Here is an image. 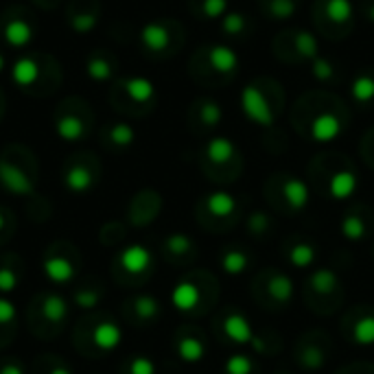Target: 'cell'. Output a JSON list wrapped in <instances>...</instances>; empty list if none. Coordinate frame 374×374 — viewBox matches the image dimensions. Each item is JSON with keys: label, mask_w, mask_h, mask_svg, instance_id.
I'll return each instance as SVG.
<instances>
[{"label": "cell", "mask_w": 374, "mask_h": 374, "mask_svg": "<svg viewBox=\"0 0 374 374\" xmlns=\"http://www.w3.org/2000/svg\"><path fill=\"white\" fill-rule=\"evenodd\" d=\"M252 368V361L245 355H233L225 361V374H250Z\"/></svg>", "instance_id": "74e56055"}, {"label": "cell", "mask_w": 374, "mask_h": 374, "mask_svg": "<svg viewBox=\"0 0 374 374\" xmlns=\"http://www.w3.org/2000/svg\"><path fill=\"white\" fill-rule=\"evenodd\" d=\"M68 22L73 26V31L77 33H90L92 28L99 22V5L97 0H75L70 14H68Z\"/></svg>", "instance_id": "ba28073f"}, {"label": "cell", "mask_w": 374, "mask_h": 374, "mask_svg": "<svg viewBox=\"0 0 374 374\" xmlns=\"http://www.w3.org/2000/svg\"><path fill=\"white\" fill-rule=\"evenodd\" d=\"M206 208L215 217H230L237 208V201H235L233 195L225 193V191H215L206 197Z\"/></svg>", "instance_id": "44dd1931"}, {"label": "cell", "mask_w": 374, "mask_h": 374, "mask_svg": "<svg viewBox=\"0 0 374 374\" xmlns=\"http://www.w3.org/2000/svg\"><path fill=\"white\" fill-rule=\"evenodd\" d=\"M171 302L178 311H193L197 304H199V289L197 284L188 282V280H182L176 284V289L171 292Z\"/></svg>", "instance_id": "2e32d148"}, {"label": "cell", "mask_w": 374, "mask_h": 374, "mask_svg": "<svg viewBox=\"0 0 374 374\" xmlns=\"http://www.w3.org/2000/svg\"><path fill=\"white\" fill-rule=\"evenodd\" d=\"M11 77L20 90L42 97L57 88V83H60V68H57L55 60H50L46 55L24 53L16 60Z\"/></svg>", "instance_id": "6da1fadb"}, {"label": "cell", "mask_w": 374, "mask_h": 374, "mask_svg": "<svg viewBox=\"0 0 374 374\" xmlns=\"http://www.w3.org/2000/svg\"><path fill=\"white\" fill-rule=\"evenodd\" d=\"M210 60H213V66L223 70V73L237 68V55L225 46H215L210 50Z\"/></svg>", "instance_id": "1f68e13d"}, {"label": "cell", "mask_w": 374, "mask_h": 374, "mask_svg": "<svg viewBox=\"0 0 374 374\" xmlns=\"http://www.w3.org/2000/svg\"><path fill=\"white\" fill-rule=\"evenodd\" d=\"M315 261V247L311 243H296L292 250H289V263L298 269H306L311 267Z\"/></svg>", "instance_id": "83f0119b"}, {"label": "cell", "mask_w": 374, "mask_h": 374, "mask_svg": "<svg viewBox=\"0 0 374 374\" xmlns=\"http://www.w3.org/2000/svg\"><path fill=\"white\" fill-rule=\"evenodd\" d=\"M178 355L186 363H197V361L204 359L206 346H204V341H201L199 337H182L178 341Z\"/></svg>", "instance_id": "d4e9b609"}, {"label": "cell", "mask_w": 374, "mask_h": 374, "mask_svg": "<svg viewBox=\"0 0 374 374\" xmlns=\"http://www.w3.org/2000/svg\"><path fill=\"white\" fill-rule=\"evenodd\" d=\"M117 90L123 92L132 103L136 105H149L156 97V88L154 83L145 77H129V79H123L119 81Z\"/></svg>", "instance_id": "8fae6325"}, {"label": "cell", "mask_w": 374, "mask_h": 374, "mask_svg": "<svg viewBox=\"0 0 374 374\" xmlns=\"http://www.w3.org/2000/svg\"><path fill=\"white\" fill-rule=\"evenodd\" d=\"M20 284V263L14 258H5L0 263V294H11Z\"/></svg>", "instance_id": "cb8c5ba5"}, {"label": "cell", "mask_w": 374, "mask_h": 374, "mask_svg": "<svg viewBox=\"0 0 374 374\" xmlns=\"http://www.w3.org/2000/svg\"><path fill=\"white\" fill-rule=\"evenodd\" d=\"M85 75H88L92 81H109L114 75V62L112 57L103 50H97L88 57V62H85Z\"/></svg>", "instance_id": "9a60e30c"}, {"label": "cell", "mask_w": 374, "mask_h": 374, "mask_svg": "<svg viewBox=\"0 0 374 374\" xmlns=\"http://www.w3.org/2000/svg\"><path fill=\"white\" fill-rule=\"evenodd\" d=\"M365 233H368L365 221L359 215H348L341 221V235L348 241H361L365 237Z\"/></svg>", "instance_id": "4dcf8cb0"}, {"label": "cell", "mask_w": 374, "mask_h": 374, "mask_svg": "<svg viewBox=\"0 0 374 374\" xmlns=\"http://www.w3.org/2000/svg\"><path fill=\"white\" fill-rule=\"evenodd\" d=\"M3 107H5V99H3V95H0V117H3Z\"/></svg>", "instance_id": "db71d44e"}, {"label": "cell", "mask_w": 374, "mask_h": 374, "mask_svg": "<svg viewBox=\"0 0 374 374\" xmlns=\"http://www.w3.org/2000/svg\"><path fill=\"white\" fill-rule=\"evenodd\" d=\"M282 195L287 199V204H289L294 210H302L309 204V186L298 178H289L284 182Z\"/></svg>", "instance_id": "d6986e66"}, {"label": "cell", "mask_w": 374, "mask_h": 374, "mask_svg": "<svg viewBox=\"0 0 374 374\" xmlns=\"http://www.w3.org/2000/svg\"><path fill=\"white\" fill-rule=\"evenodd\" d=\"M247 263H250L247 254H243V252H239V250H230V252H225L223 258H221V267H223V272L230 274V276L243 274V272L247 269Z\"/></svg>", "instance_id": "4316f807"}, {"label": "cell", "mask_w": 374, "mask_h": 374, "mask_svg": "<svg viewBox=\"0 0 374 374\" xmlns=\"http://www.w3.org/2000/svg\"><path fill=\"white\" fill-rule=\"evenodd\" d=\"M3 68H5V57H3V53H0V73H3Z\"/></svg>", "instance_id": "f5cc1de1"}, {"label": "cell", "mask_w": 374, "mask_h": 374, "mask_svg": "<svg viewBox=\"0 0 374 374\" xmlns=\"http://www.w3.org/2000/svg\"><path fill=\"white\" fill-rule=\"evenodd\" d=\"M243 109L247 114V119L258 123V125H272V112H269V105L265 103V97L258 92L256 88H245L243 92Z\"/></svg>", "instance_id": "7c38bea8"}, {"label": "cell", "mask_w": 374, "mask_h": 374, "mask_svg": "<svg viewBox=\"0 0 374 374\" xmlns=\"http://www.w3.org/2000/svg\"><path fill=\"white\" fill-rule=\"evenodd\" d=\"M0 374H24V365L16 359H5L0 363Z\"/></svg>", "instance_id": "c3c4849f"}, {"label": "cell", "mask_w": 374, "mask_h": 374, "mask_svg": "<svg viewBox=\"0 0 374 374\" xmlns=\"http://www.w3.org/2000/svg\"><path fill=\"white\" fill-rule=\"evenodd\" d=\"M311 287L318 294H331L335 287H337V274L328 267L322 269H315L311 276Z\"/></svg>", "instance_id": "f546056e"}, {"label": "cell", "mask_w": 374, "mask_h": 374, "mask_svg": "<svg viewBox=\"0 0 374 374\" xmlns=\"http://www.w3.org/2000/svg\"><path fill=\"white\" fill-rule=\"evenodd\" d=\"M42 269L44 276L53 282V284H66L75 278L77 274V265L73 261V256L68 250H48L44 261H42Z\"/></svg>", "instance_id": "8992f818"}, {"label": "cell", "mask_w": 374, "mask_h": 374, "mask_svg": "<svg viewBox=\"0 0 374 374\" xmlns=\"http://www.w3.org/2000/svg\"><path fill=\"white\" fill-rule=\"evenodd\" d=\"M140 40H142V46L149 53H164L171 42V31L164 22H149L142 28Z\"/></svg>", "instance_id": "4fadbf2b"}, {"label": "cell", "mask_w": 374, "mask_h": 374, "mask_svg": "<svg viewBox=\"0 0 374 374\" xmlns=\"http://www.w3.org/2000/svg\"><path fill=\"white\" fill-rule=\"evenodd\" d=\"M44 374H73V370L66 368L64 363H50V365L44 370Z\"/></svg>", "instance_id": "f907efd6"}, {"label": "cell", "mask_w": 374, "mask_h": 374, "mask_svg": "<svg viewBox=\"0 0 374 374\" xmlns=\"http://www.w3.org/2000/svg\"><path fill=\"white\" fill-rule=\"evenodd\" d=\"M228 3L225 0H204V14L208 18H219L225 11Z\"/></svg>", "instance_id": "7dc6e473"}, {"label": "cell", "mask_w": 374, "mask_h": 374, "mask_svg": "<svg viewBox=\"0 0 374 374\" xmlns=\"http://www.w3.org/2000/svg\"><path fill=\"white\" fill-rule=\"evenodd\" d=\"M353 97L359 101V103H368L374 99V79L370 75H361L355 79L353 83Z\"/></svg>", "instance_id": "d6a6232c"}, {"label": "cell", "mask_w": 374, "mask_h": 374, "mask_svg": "<svg viewBox=\"0 0 374 374\" xmlns=\"http://www.w3.org/2000/svg\"><path fill=\"white\" fill-rule=\"evenodd\" d=\"M164 247H166V252H171V254L182 256V254H188V252L193 250V241H191L186 235L176 233V235H171V237L166 239Z\"/></svg>", "instance_id": "8d00e7d4"}, {"label": "cell", "mask_w": 374, "mask_h": 374, "mask_svg": "<svg viewBox=\"0 0 374 374\" xmlns=\"http://www.w3.org/2000/svg\"><path fill=\"white\" fill-rule=\"evenodd\" d=\"M16 318H18V311H16L14 302L7 298H0V326H5V328L14 326Z\"/></svg>", "instance_id": "f35d334b"}, {"label": "cell", "mask_w": 374, "mask_h": 374, "mask_svg": "<svg viewBox=\"0 0 374 374\" xmlns=\"http://www.w3.org/2000/svg\"><path fill=\"white\" fill-rule=\"evenodd\" d=\"M267 292L280 304L292 302V298H294V280L289 276H284V274H274L269 278V282H267Z\"/></svg>", "instance_id": "603a6c76"}, {"label": "cell", "mask_w": 374, "mask_h": 374, "mask_svg": "<svg viewBox=\"0 0 374 374\" xmlns=\"http://www.w3.org/2000/svg\"><path fill=\"white\" fill-rule=\"evenodd\" d=\"M129 306H132L134 318L140 322H151L160 313V302L154 296H138L129 302Z\"/></svg>", "instance_id": "7402d4cb"}, {"label": "cell", "mask_w": 374, "mask_h": 374, "mask_svg": "<svg viewBox=\"0 0 374 374\" xmlns=\"http://www.w3.org/2000/svg\"><path fill=\"white\" fill-rule=\"evenodd\" d=\"M121 341H123V331L117 322H112V320H101L90 333V343L101 353L117 351L121 346Z\"/></svg>", "instance_id": "30bf717a"}, {"label": "cell", "mask_w": 374, "mask_h": 374, "mask_svg": "<svg viewBox=\"0 0 374 374\" xmlns=\"http://www.w3.org/2000/svg\"><path fill=\"white\" fill-rule=\"evenodd\" d=\"M223 28H225V33L237 36V33H241L243 28H245V18L241 14H230V16H225Z\"/></svg>", "instance_id": "7bdbcfd3"}, {"label": "cell", "mask_w": 374, "mask_h": 374, "mask_svg": "<svg viewBox=\"0 0 374 374\" xmlns=\"http://www.w3.org/2000/svg\"><path fill=\"white\" fill-rule=\"evenodd\" d=\"M294 11H296V5L292 3V0H274L272 3V14L276 18H289Z\"/></svg>", "instance_id": "ee69618b"}, {"label": "cell", "mask_w": 374, "mask_h": 374, "mask_svg": "<svg viewBox=\"0 0 374 374\" xmlns=\"http://www.w3.org/2000/svg\"><path fill=\"white\" fill-rule=\"evenodd\" d=\"M313 73H315V77L318 79H322V81H326V79H333V75H335V70H333V66L326 62V60H315L313 62Z\"/></svg>", "instance_id": "bcb514c9"}, {"label": "cell", "mask_w": 374, "mask_h": 374, "mask_svg": "<svg viewBox=\"0 0 374 374\" xmlns=\"http://www.w3.org/2000/svg\"><path fill=\"white\" fill-rule=\"evenodd\" d=\"M326 14L335 22H346L353 16V3L351 0H328Z\"/></svg>", "instance_id": "e575fe53"}, {"label": "cell", "mask_w": 374, "mask_h": 374, "mask_svg": "<svg viewBox=\"0 0 374 374\" xmlns=\"http://www.w3.org/2000/svg\"><path fill=\"white\" fill-rule=\"evenodd\" d=\"M353 339L357 346H374V315H365L355 324Z\"/></svg>", "instance_id": "f1b7e54d"}, {"label": "cell", "mask_w": 374, "mask_h": 374, "mask_svg": "<svg viewBox=\"0 0 374 374\" xmlns=\"http://www.w3.org/2000/svg\"><path fill=\"white\" fill-rule=\"evenodd\" d=\"M97 182V162L90 154H81L64 169V186L73 193H88Z\"/></svg>", "instance_id": "5b68a950"}, {"label": "cell", "mask_w": 374, "mask_h": 374, "mask_svg": "<svg viewBox=\"0 0 374 374\" xmlns=\"http://www.w3.org/2000/svg\"><path fill=\"white\" fill-rule=\"evenodd\" d=\"M370 18L374 20V7H372V11H370Z\"/></svg>", "instance_id": "11a10c76"}, {"label": "cell", "mask_w": 374, "mask_h": 374, "mask_svg": "<svg viewBox=\"0 0 374 374\" xmlns=\"http://www.w3.org/2000/svg\"><path fill=\"white\" fill-rule=\"evenodd\" d=\"M38 3H40L42 7H53V5L57 3V0H38Z\"/></svg>", "instance_id": "816d5d0a"}, {"label": "cell", "mask_w": 374, "mask_h": 374, "mask_svg": "<svg viewBox=\"0 0 374 374\" xmlns=\"http://www.w3.org/2000/svg\"><path fill=\"white\" fill-rule=\"evenodd\" d=\"M103 140L114 149H125L136 140V132L127 123H112L103 132Z\"/></svg>", "instance_id": "e0dca14e"}, {"label": "cell", "mask_w": 374, "mask_h": 374, "mask_svg": "<svg viewBox=\"0 0 374 374\" xmlns=\"http://www.w3.org/2000/svg\"><path fill=\"white\" fill-rule=\"evenodd\" d=\"M300 365L306 370H320L324 365V353L318 346H304L300 353Z\"/></svg>", "instance_id": "d590c367"}, {"label": "cell", "mask_w": 374, "mask_h": 374, "mask_svg": "<svg viewBox=\"0 0 374 374\" xmlns=\"http://www.w3.org/2000/svg\"><path fill=\"white\" fill-rule=\"evenodd\" d=\"M201 121L208 123V125H217L221 121V109L219 105H215L213 101H206L201 105Z\"/></svg>", "instance_id": "b9f144b4"}, {"label": "cell", "mask_w": 374, "mask_h": 374, "mask_svg": "<svg viewBox=\"0 0 374 374\" xmlns=\"http://www.w3.org/2000/svg\"><path fill=\"white\" fill-rule=\"evenodd\" d=\"M296 46L298 50L304 55V57H315V53H318V42H315V38L311 33H300L298 40H296Z\"/></svg>", "instance_id": "60d3db41"}, {"label": "cell", "mask_w": 374, "mask_h": 374, "mask_svg": "<svg viewBox=\"0 0 374 374\" xmlns=\"http://www.w3.org/2000/svg\"><path fill=\"white\" fill-rule=\"evenodd\" d=\"M55 132L66 142H77L90 134L92 112L81 99H66L55 112Z\"/></svg>", "instance_id": "7a4b0ae2"}, {"label": "cell", "mask_w": 374, "mask_h": 374, "mask_svg": "<svg viewBox=\"0 0 374 374\" xmlns=\"http://www.w3.org/2000/svg\"><path fill=\"white\" fill-rule=\"evenodd\" d=\"M73 302H75L79 309H95V306L101 302V292L95 289V287H81V289L75 292Z\"/></svg>", "instance_id": "836d02e7"}, {"label": "cell", "mask_w": 374, "mask_h": 374, "mask_svg": "<svg viewBox=\"0 0 374 374\" xmlns=\"http://www.w3.org/2000/svg\"><path fill=\"white\" fill-rule=\"evenodd\" d=\"M267 225H269V221H267V217L263 213H254L250 217V221H247V228L252 230L254 235H263L267 230Z\"/></svg>", "instance_id": "f6af8a7d"}, {"label": "cell", "mask_w": 374, "mask_h": 374, "mask_svg": "<svg viewBox=\"0 0 374 374\" xmlns=\"http://www.w3.org/2000/svg\"><path fill=\"white\" fill-rule=\"evenodd\" d=\"M355 191H357V176L353 171H337L331 178L328 193L333 199H348L355 195Z\"/></svg>", "instance_id": "ac0fdd59"}, {"label": "cell", "mask_w": 374, "mask_h": 374, "mask_svg": "<svg viewBox=\"0 0 374 374\" xmlns=\"http://www.w3.org/2000/svg\"><path fill=\"white\" fill-rule=\"evenodd\" d=\"M20 149L11 147L0 158V186L9 191L11 195H33L36 193V176H31V169L20 162Z\"/></svg>", "instance_id": "3957f363"}, {"label": "cell", "mask_w": 374, "mask_h": 374, "mask_svg": "<svg viewBox=\"0 0 374 374\" xmlns=\"http://www.w3.org/2000/svg\"><path fill=\"white\" fill-rule=\"evenodd\" d=\"M339 132H341V125L333 114H322V117L313 121V127H311V136L318 142H331L339 136Z\"/></svg>", "instance_id": "ffe728a7"}, {"label": "cell", "mask_w": 374, "mask_h": 374, "mask_svg": "<svg viewBox=\"0 0 374 374\" xmlns=\"http://www.w3.org/2000/svg\"><path fill=\"white\" fill-rule=\"evenodd\" d=\"M223 333L228 339H233L237 343H250L254 341V331L247 322L243 313H230L223 320Z\"/></svg>", "instance_id": "5bb4252c"}, {"label": "cell", "mask_w": 374, "mask_h": 374, "mask_svg": "<svg viewBox=\"0 0 374 374\" xmlns=\"http://www.w3.org/2000/svg\"><path fill=\"white\" fill-rule=\"evenodd\" d=\"M11 215L5 210V208H0V239H7L9 235V223H11V219H9Z\"/></svg>", "instance_id": "681fc988"}, {"label": "cell", "mask_w": 374, "mask_h": 374, "mask_svg": "<svg viewBox=\"0 0 374 374\" xmlns=\"http://www.w3.org/2000/svg\"><path fill=\"white\" fill-rule=\"evenodd\" d=\"M129 374H156V363L149 357H134L127 365Z\"/></svg>", "instance_id": "ab89813d"}, {"label": "cell", "mask_w": 374, "mask_h": 374, "mask_svg": "<svg viewBox=\"0 0 374 374\" xmlns=\"http://www.w3.org/2000/svg\"><path fill=\"white\" fill-rule=\"evenodd\" d=\"M206 156H208V160L210 162H215V164H223V162H228L230 158L235 156V145L230 142L228 138H213L210 142H208V147H206Z\"/></svg>", "instance_id": "484cf974"}, {"label": "cell", "mask_w": 374, "mask_h": 374, "mask_svg": "<svg viewBox=\"0 0 374 374\" xmlns=\"http://www.w3.org/2000/svg\"><path fill=\"white\" fill-rule=\"evenodd\" d=\"M0 36L11 48H28L36 38V24L24 9H11L0 18Z\"/></svg>", "instance_id": "277c9868"}, {"label": "cell", "mask_w": 374, "mask_h": 374, "mask_svg": "<svg viewBox=\"0 0 374 374\" xmlns=\"http://www.w3.org/2000/svg\"><path fill=\"white\" fill-rule=\"evenodd\" d=\"M154 263V256L151 252L140 245V243H134L129 247H125L119 256V267L125 272V274H132V276H138V274H145L149 272Z\"/></svg>", "instance_id": "9c48e42d"}, {"label": "cell", "mask_w": 374, "mask_h": 374, "mask_svg": "<svg viewBox=\"0 0 374 374\" xmlns=\"http://www.w3.org/2000/svg\"><path fill=\"white\" fill-rule=\"evenodd\" d=\"M40 309V324L53 326V331L62 328L68 318V302L60 294H46L40 302H36Z\"/></svg>", "instance_id": "52a82bcc"}]
</instances>
